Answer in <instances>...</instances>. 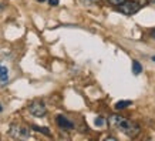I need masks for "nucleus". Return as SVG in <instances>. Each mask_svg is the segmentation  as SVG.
I'll use <instances>...</instances> for the list:
<instances>
[{
    "mask_svg": "<svg viewBox=\"0 0 155 141\" xmlns=\"http://www.w3.org/2000/svg\"><path fill=\"white\" fill-rule=\"evenodd\" d=\"M132 104V101H130V100H122V101H118V103H115V110H124V108L130 107Z\"/></svg>",
    "mask_w": 155,
    "mask_h": 141,
    "instance_id": "0eeeda50",
    "label": "nucleus"
},
{
    "mask_svg": "<svg viewBox=\"0 0 155 141\" xmlns=\"http://www.w3.org/2000/svg\"><path fill=\"white\" fill-rule=\"evenodd\" d=\"M151 59H152V61H155V56H152V57H151Z\"/></svg>",
    "mask_w": 155,
    "mask_h": 141,
    "instance_id": "4468645a",
    "label": "nucleus"
},
{
    "mask_svg": "<svg viewBox=\"0 0 155 141\" xmlns=\"http://www.w3.org/2000/svg\"><path fill=\"white\" fill-rule=\"evenodd\" d=\"M108 120H110L111 127H114L115 130H118V131H121L122 134H125L127 137L134 138L135 136H138V134H140V126H138V124H135V123L130 121V120H127V118L122 117V116L113 114V116L108 118Z\"/></svg>",
    "mask_w": 155,
    "mask_h": 141,
    "instance_id": "f257e3e1",
    "label": "nucleus"
},
{
    "mask_svg": "<svg viewBox=\"0 0 155 141\" xmlns=\"http://www.w3.org/2000/svg\"><path fill=\"white\" fill-rule=\"evenodd\" d=\"M38 2H44V0H38Z\"/></svg>",
    "mask_w": 155,
    "mask_h": 141,
    "instance_id": "dca6fc26",
    "label": "nucleus"
},
{
    "mask_svg": "<svg viewBox=\"0 0 155 141\" xmlns=\"http://www.w3.org/2000/svg\"><path fill=\"white\" fill-rule=\"evenodd\" d=\"M50 6H58V0H48Z\"/></svg>",
    "mask_w": 155,
    "mask_h": 141,
    "instance_id": "f8f14e48",
    "label": "nucleus"
},
{
    "mask_svg": "<svg viewBox=\"0 0 155 141\" xmlns=\"http://www.w3.org/2000/svg\"><path fill=\"white\" fill-rule=\"evenodd\" d=\"M111 5H114V6H118V5H121V3H124L125 0H108Z\"/></svg>",
    "mask_w": 155,
    "mask_h": 141,
    "instance_id": "9b49d317",
    "label": "nucleus"
},
{
    "mask_svg": "<svg viewBox=\"0 0 155 141\" xmlns=\"http://www.w3.org/2000/svg\"><path fill=\"white\" fill-rule=\"evenodd\" d=\"M10 134L17 138H28L30 137V131L26 127H20V126H12V131Z\"/></svg>",
    "mask_w": 155,
    "mask_h": 141,
    "instance_id": "20e7f679",
    "label": "nucleus"
},
{
    "mask_svg": "<svg viewBox=\"0 0 155 141\" xmlns=\"http://www.w3.org/2000/svg\"><path fill=\"white\" fill-rule=\"evenodd\" d=\"M141 3H138V2H135V0H131V2H124V3H121V5H118V10L121 12V13L127 14V16H131V14L137 13L138 10L141 9Z\"/></svg>",
    "mask_w": 155,
    "mask_h": 141,
    "instance_id": "f03ea898",
    "label": "nucleus"
},
{
    "mask_svg": "<svg viewBox=\"0 0 155 141\" xmlns=\"http://www.w3.org/2000/svg\"><path fill=\"white\" fill-rule=\"evenodd\" d=\"M0 111H3V107H2V104H0Z\"/></svg>",
    "mask_w": 155,
    "mask_h": 141,
    "instance_id": "ddd939ff",
    "label": "nucleus"
},
{
    "mask_svg": "<svg viewBox=\"0 0 155 141\" xmlns=\"http://www.w3.org/2000/svg\"><path fill=\"white\" fill-rule=\"evenodd\" d=\"M33 130H36V131L41 133V134H44V136H50V131H48L47 127H38V126H33Z\"/></svg>",
    "mask_w": 155,
    "mask_h": 141,
    "instance_id": "1a4fd4ad",
    "label": "nucleus"
},
{
    "mask_svg": "<svg viewBox=\"0 0 155 141\" xmlns=\"http://www.w3.org/2000/svg\"><path fill=\"white\" fill-rule=\"evenodd\" d=\"M7 81H9V70H7L6 66H2V64H0V83L5 86Z\"/></svg>",
    "mask_w": 155,
    "mask_h": 141,
    "instance_id": "423d86ee",
    "label": "nucleus"
},
{
    "mask_svg": "<svg viewBox=\"0 0 155 141\" xmlns=\"http://www.w3.org/2000/svg\"><path fill=\"white\" fill-rule=\"evenodd\" d=\"M28 111H30V114L34 116V117H44L46 113H47V108H46V106H44L43 101L36 100V101H33V103L28 106Z\"/></svg>",
    "mask_w": 155,
    "mask_h": 141,
    "instance_id": "7ed1b4c3",
    "label": "nucleus"
},
{
    "mask_svg": "<svg viewBox=\"0 0 155 141\" xmlns=\"http://www.w3.org/2000/svg\"><path fill=\"white\" fill-rule=\"evenodd\" d=\"M148 2H151V3H155V0H148Z\"/></svg>",
    "mask_w": 155,
    "mask_h": 141,
    "instance_id": "2eb2a0df",
    "label": "nucleus"
},
{
    "mask_svg": "<svg viewBox=\"0 0 155 141\" xmlns=\"http://www.w3.org/2000/svg\"><path fill=\"white\" fill-rule=\"evenodd\" d=\"M132 73H134L135 76H138L140 73H142V66L140 64V61H137V60L132 61Z\"/></svg>",
    "mask_w": 155,
    "mask_h": 141,
    "instance_id": "6e6552de",
    "label": "nucleus"
},
{
    "mask_svg": "<svg viewBox=\"0 0 155 141\" xmlns=\"http://www.w3.org/2000/svg\"><path fill=\"white\" fill-rule=\"evenodd\" d=\"M56 123H57V126L60 128H63V130H71V128L74 127V124H73L67 117H64V116H57Z\"/></svg>",
    "mask_w": 155,
    "mask_h": 141,
    "instance_id": "39448f33",
    "label": "nucleus"
},
{
    "mask_svg": "<svg viewBox=\"0 0 155 141\" xmlns=\"http://www.w3.org/2000/svg\"><path fill=\"white\" fill-rule=\"evenodd\" d=\"M104 124H105V120H104L103 117H97V118H95V126H97V127H103Z\"/></svg>",
    "mask_w": 155,
    "mask_h": 141,
    "instance_id": "9d476101",
    "label": "nucleus"
}]
</instances>
